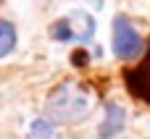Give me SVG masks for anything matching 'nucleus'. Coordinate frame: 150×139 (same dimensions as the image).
Returning a JSON list of instances; mask_svg holds the SVG:
<instances>
[{
  "label": "nucleus",
  "instance_id": "4",
  "mask_svg": "<svg viewBox=\"0 0 150 139\" xmlns=\"http://www.w3.org/2000/svg\"><path fill=\"white\" fill-rule=\"evenodd\" d=\"M127 87H129V92H132L134 97L150 102V74L145 71V68L129 71V74H127Z\"/></svg>",
  "mask_w": 150,
  "mask_h": 139
},
{
  "label": "nucleus",
  "instance_id": "5",
  "mask_svg": "<svg viewBox=\"0 0 150 139\" xmlns=\"http://www.w3.org/2000/svg\"><path fill=\"white\" fill-rule=\"evenodd\" d=\"M26 139H55V126L47 118H37V121H32Z\"/></svg>",
  "mask_w": 150,
  "mask_h": 139
},
{
  "label": "nucleus",
  "instance_id": "7",
  "mask_svg": "<svg viewBox=\"0 0 150 139\" xmlns=\"http://www.w3.org/2000/svg\"><path fill=\"white\" fill-rule=\"evenodd\" d=\"M145 71L150 74V53H148V63H145Z\"/></svg>",
  "mask_w": 150,
  "mask_h": 139
},
{
  "label": "nucleus",
  "instance_id": "3",
  "mask_svg": "<svg viewBox=\"0 0 150 139\" xmlns=\"http://www.w3.org/2000/svg\"><path fill=\"white\" fill-rule=\"evenodd\" d=\"M124 124H127V113H124V108L116 105V102H111V105L105 108V121L100 124L98 134H100V139H111V137H116V134L124 131Z\"/></svg>",
  "mask_w": 150,
  "mask_h": 139
},
{
  "label": "nucleus",
  "instance_id": "6",
  "mask_svg": "<svg viewBox=\"0 0 150 139\" xmlns=\"http://www.w3.org/2000/svg\"><path fill=\"white\" fill-rule=\"evenodd\" d=\"M16 47V29L8 21H0V58H5Z\"/></svg>",
  "mask_w": 150,
  "mask_h": 139
},
{
  "label": "nucleus",
  "instance_id": "1",
  "mask_svg": "<svg viewBox=\"0 0 150 139\" xmlns=\"http://www.w3.org/2000/svg\"><path fill=\"white\" fill-rule=\"evenodd\" d=\"M92 108V97L79 84H61L47 97V118L58 124H76Z\"/></svg>",
  "mask_w": 150,
  "mask_h": 139
},
{
  "label": "nucleus",
  "instance_id": "2",
  "mask_svg": "<svg viewBox=\"0 0 150 139\" xmlns=\"http://www.w3.org/2000/svg\"><path fill=\"white\" fill-rule=\"evenodd\" d=\"M142 47H145V42L137 34V29L129 24V18L116 16L113 18V53H116V58L134 60V58H140Z\"/></svg>",
  "mask_w": 150,
  "mask_h": 139
}]
</instances>
